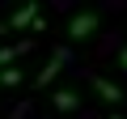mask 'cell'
I'll return each mask as SVG.
<instances>
[{"instance_id":"obj_6","label":"cell","mask_w":127,"mask_h":119,"mask_svg":"<svg viewBox=\"0 0 127 119\" xmlns=\"http://www.w3.org/2000/svg\"><path fill=\"white\" fill-rule=\"evenodd\" d=\"M76 106H81V98H76L72 89H59V94H55V111H64V115H72Z\"/></svg>"},{"instance_id":"obj_8","label":"cell","mask_w":127,"mask_h":119,"mask_svg":"<svg viewBox=\"0 0 127 119\" xmlns=\"http://www.w3.org/2000/svg\"><path fill=\"white\" fill-rule=\"evenodd\" d=\"M119 64H123V72H127V47H123V51H119Z\"/></svg>"},{"instance_id":"obj_3","label":"cell","mask_w":127,"mask_h":119,"mask_svg":"<svg viewBox=\"0 0 127 119\" xmlns=\"http://www.w3.org/2000/svg\"><path fill=\"white\" fill-rule=\"evenodd\" d=\"M34 17H38V4H21V9H17V13L4 21V26H0V30H26Z\"/></svg>"},{"instance_id":"obj_1","label":"cell","mask_w":127,"mask_h":119,"mask_svg":"<svg viewBox=\"0 0 127 119\" xmlns=\"http://www.w3.org/2000/svg\"><path fill=\"white\" fill-rule=\"evenodd\" d=\"M93 30H97V13H93V9L72 13V21H68V38H72V43H85Z\"/></svg>"},{"instance_id":"obj_5","label":"cell","mask_w":127,"mask_h":119,"mask_svg":"<svg viewBox=\"0 0 127 119\" xmlns=\"http://www.w3.org/2000/svg\"><path fill=\"white\" fill-rule=\"evenodd\" d=\"M30 51V38H17L13 47H0V68H13V60Z\"/></svg>"},{"instance_id":"obj_2","label":"cell","mask_w":127,"mask_h":119,"mask_svg":"<svg viewBox=\"0 0 127 119\" xmlns=\"http://www.w3.org/2000/svg\"><path fill=\"white\" fill-rule=\"evenodd\" d=\"M64 60H68V51H51V60L42 64V72L34 77V85H51V81L59 77V68H64Z\"/></svg>"},{"instance_id":"obj_9","label":"cell","mask_w":127,"mask_h":119,"mask_svg":"<svg viewBox=\"0 0 127 119\" xmlns=\"http://www.w3.org/2000/svg\"><path fill=\"white\" fill-rule=\"evenodd\" d=\"M110 119H127V115H110Z\"/></svg>"},{"instance_id":"obj_4","label":"cell","mask_w":127,"mask_h":119,"mask_svg":"<svg viewBox=\"0 0 127 119\" xmlns=\"http://www.w3.org/2000/svg\"><path fill=\"white\" fill-rule=\"evenodd\" d=\"M89 81H93V89H97V94H102L110 106H119V102H123V89H119V85H110L106 77H89Z\"/></svg>"},{"instance_id":"obj_7","label":"cell","mask_w":127,"mask_h":119,"mask_svg":"<svg viewBox=\"0 0 127 119\" xmlns=\"http://www.w3.org/2000/svg\"><path fill=\"white\" fill-rule=\"evenodd\" d=\"M21 81V68L13 64V68H4V72H0V85H17Z\"/></svg>"}]
</instances>
